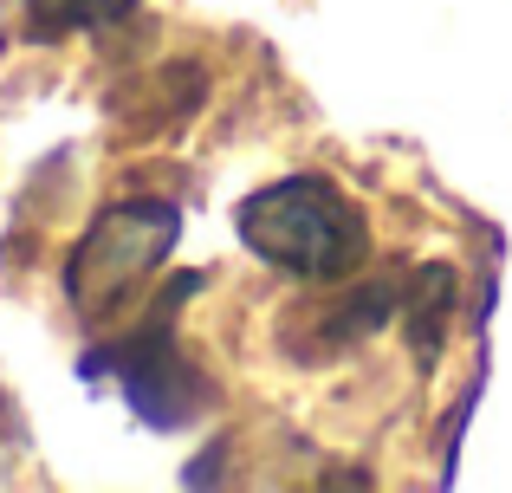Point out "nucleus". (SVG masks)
<instances>
[{"instance_id": "4", "label": "nucleus", "mask_w": 512, "mask_h": 493, "mask_svg": "<svg viewBox=\"0 0 512 493\" xmlns=\"http://www.w3.org/2000/svg\"><path fill=\"white\" fill-rule=\"evenodd\" d=\"M402 331H409V344H415V364L422 370H435V357H441V331H448V318H454V273L448 266H415V279L402 286Z\"/></svg>"}, {"instance_id": "1", "label": "nucleus", "mask_w": 512, "mask_h": 493, "mask_svg": "<svg viewBox=\"0 0 512 493\" xmlns=\"http://www.w3.org/2000/svg\"><path fill=\"white\" fill-rule=\"evenodd\" d=\"M240 241L292 279L338 286L370 260V221L331 176H279L240 202Z\"/></svg>"}, {"instance_id": "5", "label": "nucleus", "mask_w": 512, "mask_h": 493, "mask_svg": "<svg viewBox=\"0 0 512 493\" xmlns=\"http://www.w3.org/2000/svg\"><path fill=\"white\" fill-rule=\"evenodd\" d=\"M137 0H26V20L39 33H91V26H111Z\"/></svg>"}, {"instance_id": "3", "label": "nucleus", "mask_w": 512, "mask_h": 493, "mask_svg": "<svg viewBox=\"0 0 512 493\" xmlns=\"http://www.w3.org/2000/svg\"><path fill=\"white\" fill-rule=\"evenodd\" d=\"M188 292H201V273H182L163 299L150 305V318H143L130 338H117V344H104V351L85 357V377H104V370H111L117 390L130 396V409H137L150 429H182V422H195L201 409L214 403L208 377H201L182 357V344H175V312H182Z\"/></svg>"}, {"instance_id": "2", "label": "nucleus", "mask_w": 512, "mask_h": 493, "mask_svg": "<svg viewBox=\"0 0 512 493\" xmlns=\"http://www.w3.org/2000/svg\"><path fill=\"white\" fill-rule=\"evenodd\" d=\"M175 234H182V208L156 202V195H137V202H111L78 247L65 253V299L85 325H104L111 312H124L175 253Z\"/></svg>"}]
</instances>
